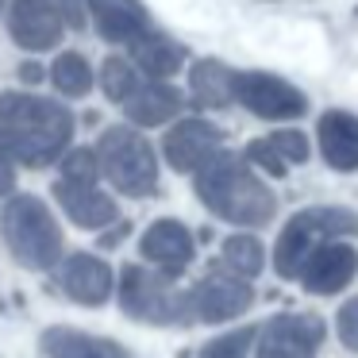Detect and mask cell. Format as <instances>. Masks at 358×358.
Masks as SVG:
<instances>
[{"instance_id": "ac0fdd59", "label": "cell", "mask_w": 358, "mask_h": 358, "mask_svg": "<svg viewBox=\"0 0 358 358\" xmlns=\"http://www.w3.org/2000/svg\"><path fill=\"white\" fill-rule=\"evenodd\" d=\"M320 150L331 170H358V116L327 112L320 120Z\"/></svg>"}, {"instance_id": "cb8c5ba5", "label": "cell", "mask_w": 358, "mask_h": 358, "mask_svg": "<svg viewBox=\"0 0 358 358\" xmlns=\"http://www.w3.org/2000/svg\"><path fill=\"white\" fill-rule=\"evenodd\" d=\"M143 85V73L135 62H127V58H108V62L101 66V89L108 101L116 104H127L135 93H139Z\"/></svg>"}, {"instance_id": "7a4b0ae2", "label": "cell", "mask_w": 358, "mask_h": 358, "mask_svg": "<svg viewBox=\"0 0 358 358\" xmlns=\"http://www.w3.org/2000/svg\"><path fill=\"white\" fill-rule=\"evenodd\" d=\"M193 185L204 208L212 216L227 220V224L258 227V224H270L273 212H278V196L266 189V181L243 158L224 155V150L204 170H196Z\"/></svg>"}, {"instance_id": "603a6c76", "label": "cell", "mask_w": 358, "mask_h": 358, "mask_svg": "<svg viewBox=\"0 0 358 358\" xmlns=\"http://www.w3.org/2000/svg\"><path fill=\"white\" fill-rule=\"evenodd\" d=\"M220 266H224L227 273H235V278H258L266 266V250L262 243L255 239V235H227L224 247H220Z\"/></svg>"}, {"instance_id": "836d02e7", "label": "cell", "mask_w": 358, "mask_h": 358, "mask_svg": "<svg viewBox=\"0 0 358 358\" xmlns=\"http://www.w3.org/2000/svg\"><path fill=\"white\" fill-rule=\"evenodd\" d=\"M0 8H4V0H0Z\"/></svg>"}, {"instance_id": "3957f363", "label": "cell", "mask_w": 358, "mask_h": 358, "mask_svg": "<svg viewBox=\"0 0 358 358\" xmlns=\"http://www.w3.org/2000/svg\"><path fill=\"white\" fill-rule=\"evenodd\" d=\"M0 239L8 247L12 262L24 270L50 273L66 258V235L47 201L35 193H16L0 208Z\"/></svg>"}, {"instance_id": "484cf974", "label": "cell", "mask_w": 358, "mask_h": 358, "mask_svg": "<svg viewBox=\"0 0 358 358\" xmlns=\"http://www.w3.org/2000/svg\"><path fill=\"white\" fill-rule=\"evenodd\" d=\"M58 166H62V181H78V185H96L101 181V166H96L93 147H70Z\"/></svg>"}, {"instance_id": "5b68a950", "label": "cell", "mask_w": 358, "mask_h": 358, "mask_svg": "<svg viewBox=\"0 0 358 358\" xmlns=\"http://www.w3.org/2000/svg\"><path fill=\"white\" fill-rule=\"evenodd\" d=\"M358 235V212L350 208H304L281 227L273 247V270L278 278H301L304 262L327 243H339Z\"/></svg>"}, {"instance_id": "8992f818", "label": "cell", "mask_w": 358, "mask_h": 358, "mask_svg": "<svg viewBox=\"0 0 358 358\" xmlns=\"http://www.w3.org/2000/svg\"><path fill=\"white\" fill-rule=\"evenodd\" d=\"M96 166L101 178H108V185L124 196H155L158 193V155L135 127L116 124L96 139Z\"/></svg>"}, {"instance_id": "ffe728a7", "label": "cell", "mask_w": 358, "mask_h": 358, "mask_svg": "<svg viewBox=\"0 0 358 358\" xmlns=\"http://www.w3.org/2000/svg\"><path fill=\"white\" fill-rule=\"evenodd\" d=\"M189 93L201 108H227L235 101V73L216 58H204L189 70Z\"/></svg>"}, {"instance_id": "6da1fadb", "label": "cell", "mask_w": 358, "mask_h": 358, "mask_svg": "<svg viewBox=\"0 0 358 358\" xmlns=\"http://www.w3.org/2000/svg\"><path fill=\"white\" fill-rule=\"evenodd\" d=\"M78 120L62 101L39 93H0V150L20 166L47 170L62 162Z\"/></svg>"}, {"instance_id": "d6a6232c", "label": "cell", "mask_w": 358, "mask_h": 358, "mask_svg": "<svg viewBox=\"0 0 358 358\" xmlns=\"http://www.w3.org/2000/svg\"><path fill=\"white\" fill-rule=\"evenodd\" d=\"M43 78H47V73H43L39 62H24V66H20V81H24V85H39Z\"/></svg>"}, {"instance_id": "9c48e42d", "label": "cell", "mask_w": 358, "mask_h": 358, "mask_svg": "<svg viewBox=\"0 0 358 358\" xmlns=\"http://www.w3.org/2000/svg\"><path fill=\"white\" fill-rule=\"evenodd\" d=\"M327 324L316 312L301 316H273L258 331V355L255 358H312L316 347L324 343Z\"/></svg>"}, {"instance_id": "e0dca14e", "label": "cell", "mask_w": 358, "mask_h": 358, "mask_svg": "<svg viewBox=\"0 0 358 358\" xmlns=\"http://www.w3.org/2000/svg\"><path fill=\"white\" fill-rule=\"evenodd\" d=\"M39 350L43 358H127V347L108 335H93L81 327H66L55 324L39 335Z\"/></svg>"}, {"instance_id": "2e32d148", "label": "cell", "mask_w": 358, "mask_h": 358, "mask_svg": "<svg viewBox=\"0 0 358 358\" xmlns=\"http://www.w3.org/2000/svg\"><path fill=\"white\" fill-rule=\"evenodd\" d=\"M358 273V250L350 247V243H327V247H320L316 255L304 262L301 270V281L308 293H339L343 285H350V278Z\"/></svg>"}, {"instance_id": "7c38bea8", "label": "cell", "mask_w": 358, "mask_h": 358, "mask_svg": "<svg viewBox=\"0 0 358 358\" xmlns=\"http://www.w3.org/2000/svg\"><path fill=\"white\" fill-rule=\"evenodd\" d=\"M224 147V131L208 120H178L162 139V155L178 173H196Z\"/></svg>"}, {"instance_id": "7402d4cb", "label": "cell", "mask_w": 358, "mask_h": 358, "mask_svg": "<svg viewBox=\"0 0 358 358\" xmlns=\"http://www.w3.org/2000/svg\"><path fill=\"white\" fill-rule=\"evenodd\" d=\"M50 85H55L66 101H81V96H89V89H93V66L85 62V55L66 50V55H58L55 66H50Z\"/></svg>"}, {"instance_id": "52a82bcc", "label": "cell", "mask_w": 358, "mask_h": 358, "mask_svg": "<svg viewBox=\"0 0 358 358\" xmlns=\"http://www.w3.org/2000/svg\"><path fill=\"white\" fill-rule=\"evenodd\" d=\"M55 293H62L66 301L81 304V308H101L116 293V273L104 258H96L93 250H70L55 270Z\"/></svg>"}, {"instance_id": "f1b7e54d", "label": "cell", "mask_w": 358, "mask_h": 358, "mask_svg": "<svg viewBox=\"0 0 358 358\" xmlns=\"http://www.w3.org/2000/svg\"><path fill=\"white\" fill-rule=\"evenodd\" d=\"M335 331H339V343L347 350H358V296H350L347 304L335 316Z\"/></svg>"}, {"instance_id": "4fadbf2b", "label": "cell", "mask_w": 358, "mask_h": 358, "mask_svg": "<svg viewBox=\"0 0 358 358\" xmlns=\"http://www.w3.org/2000/svg\"><path fill=\"white\" fill-rule=\"evenodd\" d=\"M55 201L58 208L66 212L70 224H78L81 231H96L101 235L104 227H112L120 220V204L112 193H104L101 185H78V181H55Z\"/></svg>"}, {"instance_id": "f546056e", "label": "cell", "mask_w": 358, "mask_h": 358, "mask_svg": "<svg viewBox=\"0 0 358 358\" xmlns=\"http://www.w3.org/2000/svg\"><path fill=\"white\" fill-rule=\"evenodd\" d=\"M127 235H131V220H116L112 227H104V231L96 235V250H116V247H124Z\"/></svg>"}, {"instance_id": "277c9868", "label": "cell", "mask_w": 358, "mask_h": 358, "mask_svg": "<svg viewBox=\"0 0 358 358\" xmlns=\"http://www.w3.org/2000/svg\"><path fill=\"white\" fill-rule=\"evenodd\" d=\"M116 301L127 320L150 327H189L196 324L189 308V293L173 289L170 278H162L150 266H124L116 278Z\"/></svg>"}, {"instance_id": "83f0119b", "label": "cell", "mask_w": 358, "mask_h": 358, "mask_svg": "<svg viewBox=\"0 0 358 358\" xmlns=\"http://www.w3.org/2000/svg\"><path fill=\"white\" fill-rule=\"evenodd\" d=\"M247 162L258 166V170H266L270 178H285V170H289V166L278 158V150H273L266 139H255V143L247 147Z\"/></svg>"}, {"instance_id": "30bf717a", "label": "cell", "mask_w": 358, "mask_h": 358, "mask_svg": "<svg viewBox=\"0 0 358 358\" xmlns=\"http://www.w3.org/2000/svg\"><path fill=\"white\" fill-rule=\"evenodd\" d=\"M235 101L262 120H296L308 108L301 89L273 73H235Z\"/></svg>"}, {"instance_id": "d6986e66", "label": "cell", "mask_w": 358, "mask_h": 358, "mask_svg": "<svg viewBox=\"0 0 358 358\" xmlns=\"http://www.w3.org/2000/svg\"><path fill=\"white\" fill-rule=\"evenodd\" d=\"M181 104L185 101H181V93L173 85H166V81H143L139 93L124 104V112L135 127H158V124H170L181 112Z\"/></svg>"}, {"instance_id": "5bb4252c", "label": "cell", "mask_w": 358, "mask_h": 358, "mask_svg": "<svg viewBox=\"0 0 358 358\" xmlns=\"http://www.w3.org/2000/svg\"><path fill=\"white\" fill-rule=\"evenodd\" d=\"M62 16L55 0H12L8 8V35L24 50H50L62 39Z\"/></svg>"}, {"instance_id": "9a60e30c", "label": "cell", "mask_w": 358, "mask_h": 358, "mask_svg": "<svg viewBox=\"0 0 358 358\" xmlns=\"http://www.w3.org/2000/svg\"><path fill=\"white\" fill-rule=\"evenodd\" d=\"M85 8L96 31H101V39L120 43V47H135L155 31L139 0H85Z\"/></svg>"}, {"instance_id": "1f68e13d", "label": "cell", "mask_w": 358, "mask_h": 358, "mask_svg": "<svg viewBox=\"0 0 358 358\" xmlns=\"http://www.w3.org/2000/svg\"><path fill=\"white\" fill-rule=\"evenodd\" d=\"M16 196V162L0 150V201Z\"/></svg>"}, {"instance_id": "4316f807", "label": "cell", "mask_w": 358, "mask_h": 358, "mask_svg": "<svg viewBox=\"0 0 358 358\" xmlns=\"http://www.w3.org/2000/svg\"><path fill=\"white\" fill-rule=\"evenodd\" d=\"M266 143L278 150V158H281L285 166H289V162H296V166L308 162V139H304L301 131H273Z\"/></svg>"}, {"instance_id": "44dd1931", "label": "cell", "mask_w": 358, "mask_h": 358, "mask_svg": "<svg viewBox=\"0 0 358 358\" xmlns=\"http://www.w3.org/2000/svg\"><path fill=\"white\" fill-rule=\"evenodd\" d=\"M131 62L139 66V73H147L150 81H166L170 73L181 70L185 50H181L178 43H170L166 35L150 31L143 43H135V47H131Z\"/></svg>"}, {"instance_id": "d4e9b609", "label": "cell", "mask_w": 358, "mask_h": 358, "mask_svg": "<svg viewBox=\"0 0 358 358\" xmlns=\"http://www.w3.org/2000/svg\"><path fill=\"white\" fill-rule=\"evenodd\" d=\"M258 339V327H235L227 335H216L212 343L201 347V358H247Z\"/></svg>"}, {"instance_id": "ba28073f", "label": "cell", "mask_w": 358, "mask_h": 358, "mask_svg": "<svg viewBox=\"0 0 358 358\" xmlns=\"http://www.w3.org/2000/svg\"><path fill=\"white\" fill-rule=\"evenodd\" d=\"M189 293V308H193V320H204V324H224V320H235L255 304V289L243 278L227 273L224 266H216L212 273H204Z\"/></svg>"}, {"instance_id": "4dcf8cb0", "label": "cell", "mask_w": 358, "mask_h": 358, "mask_svg": "<svg viewBox=\"0 0 358 358\" xmlns=\"http://www.w3.org/2000/svg\"><path fill=\"white\" fill-rule=\"evenodd\" d=\"M58 4V16H62L66 27H73V31H81L89 20V8H85V0H55Z\"/></svg>"}, {"instance_id": "8fae6325", "label": "cell", "mask_w": 358, "mask_h": 358, "mask_svg": "<svg viewBox=\"0 0 358 358\" xmlns=\"http://www.w3.org/2000/svg\"><path fill=\"white\" fill-rule=\"evenodd\" d=\"M139 255L150 270H158L162 278L178 281L196 258L193 231H189L181 220H155L139 239Z\"/></svg>"}]
</instances>
